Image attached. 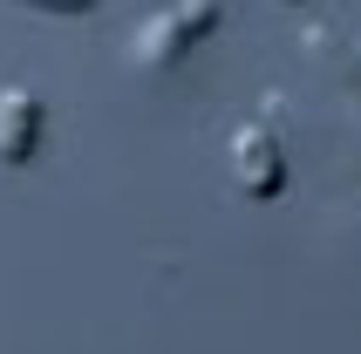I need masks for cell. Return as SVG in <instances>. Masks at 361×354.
Here are the masks:
<instances>
[{
	"label": "cell",
	"mask_w": 361,
	"mask_h": 354,
	"mask_svg": "<svg viewBox=\"0 0 361 354\" xmlns=\"http://www.w3.org/2000/svg\"><path fill=\"white\" fill-rule=\"evenodd\" d=\"M41 102L27 89H0V164H27L41 150Z\"/></svg>",
	"instance_id": "3957f363"
},
{
	"label": "cell",
	"mask_w": 361,
	"mask_h": 354,
	"mask_svg": "<svg viewBox=\"0 0 361 354\" xmlns=\"http://www.w3.org/2000/svg\"><path fill=\"white\" fill-rule=\"evenodd\" d=\"M232 171H239V191L245 197H280L286 191V157H280V137L266 123H245L232 137Z\"/></svg>",
	"instance_id": "6da1fadb"
},
{
	"label": "cell",
	"mask_w": 361,
	"mask_h": 354,
	"mask_svg": "<svg viewBox=\"0 0 361 354\" xmlns=\"http://www.w3.org/2000/svg\"><path fill=\"white\" fill-rule=\"evenodd\" d=\"M20 7H41V14H89L96 0H20Z\"/></svg>",
	"instance_id": "277c9868"
},
{
	"label": "cell",
	"mask_w": 361,
	"mask_h": 354,
	"mask_svg": "<svg viewBox=\"0 0 361 354\" xmlns=\"http://www.w3.org/2000/svg\"><path fill=\"white\" fill-rule=\"evenodd\" d=\"M191 41H204V35L178 14V7H164V14H150V20L137 28V41H130V61H137V68H171V61L191 48Z\"/></svg>",
	"instance_id": "7a4b0ae2"
}]
</instances>
